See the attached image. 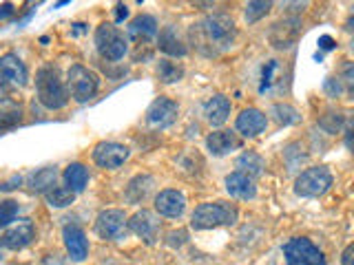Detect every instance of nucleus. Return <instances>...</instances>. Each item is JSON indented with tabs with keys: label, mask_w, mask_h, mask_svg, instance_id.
Instances as JSON below:
<instances>
[{
	"label": "nucleus",
	"mask_w": 354,
	"mask_h": 265,
	"mask_svg": "<svg viewBox=\"0 0 354 265\" xmlns=\"http://www.w3.org/2000/svg\"><path fill=\"white\" fill-rule=\"evenodd\" d=\"M36 93H38V102L49 108V110H60L69 104V93H66V86L60 80V73L55 66L47 64L40 66L36 73Z\"/></svg>",
	"instance_id": "f257e3e1"
},
{
	"label": "nucleus",
	"mask_w": 354,
	"mask_h": 265,
	"mask_svg": "<svg viewBox=\"0 0 354 265\" xmlns=\"http://www.w3.org/2000/svg\"><path fill=\"white\" fill-rule=\"evenodd\" d=\"M239 219L237 206L228 202H208L195 208L191 217V228L193 230H210L219 226H235Z\"/></svg>",
	"instance_id": "f03ea898"
},
{
	"label": "nucleus",
	"mask_w": 354,
	"mask_h": 265,
	"mask_svg": "<svg viewBox=\"0 0 354 265\" xmlns=\"http://www.w3.org/2000/svg\"><path fill=\"white\" fill-rule=\"evenodd\" d=\"M199 33L204 36V40L215 49H228L232 47L237 36L235 20L228 14H210L202 22H199Z\"/></svg>",
	"instance_id": "7ed1b4c3"
},
{
	"label": "nucleus",
	"mask_w": 354,
	"mask_h": 265,
	"mask_svg": "<svg viewBox=\"0 0 354 265\" xmlns=\"http://www.w3.org/2000/svg\"><path fill=\"white\" fill-rule=\"evenodd\" d=\"M95 49L109 62H118L124 58V53L129 49V40L115 25L111 22H102L95 29Z\"/></svg>",
	"instance_id": "20e7f679"
},
{
	"label": "nucleus",
	"mask_w": 354,
	"mask_h": 265,
	"mask_svg": "<svg viewBox=\"0 0 354 265\" xmlns=\"http://www.w3.org/2000/svg\"><path fill=\"white\" fill-rule=\"evenodd\" d=\"M332 181L335 179H332V173L326 166H313V168H306L297 177L295 193L299 197H321L332 188Z\"/></svg>",
	"instance_id": "39448f33"
},
{
	"label": "nucleus",
	"mask_w": 354,
	"mask_h": 265,
	"mask_svg": "<svg viewBox=\"0 0 354 265\" xmlns=\"http://www.w3.org/2000/svg\"><path fill=\"white\" fill-rule=\"evenodd\" d=\"M288 265H326V257L313 241L306 237H292L283 246Z\"/></svg>",
	"instance_id": "423d86ee"
},
{
	"label": "nucleus",
	"mask_w": 354,
	"mask_h": 265,
	"mask_svg": "<svg viewBox=\"0 0 354 265\" xmlns=\"http://www.w3.org/2000/svg\"><path fill=\"white\" fill-rule=\"evenodd\" d=\"M66 84H69L71 97L75 102H86L91 99L97 88H100V77L95 71L86 69L82 64H73L69 69V75H66Z\"/></svg>",
	"instance_id": "0eeeda50"
},
{
	"label": "nucleus",
	"mask_w": 354,
	"mask_h": 265,
	"mask_svg": "<svg viewBox=\"0 0 354 265\" xmlns=\"http://www.w3.org/2000/svg\"><path fill=\"white\" fill-rule=\"evenodd\" d=\"M29 80V71L16 53L0 55V88H20Z\"/></svg>",
	"instance_id": "6e6552de"
},
{
	"label": "nucleus",
	"mask_w": 354,
	"mask_h": 265,
	"mask_svg": "<svg viewBox=\"0 0 354 265\" xmlns=\"http://www.w3.org/2000/svg\"><path fill=\"white\" fill-rule=\"evenodd\" d=\"M177 115H180V104L171 97L160 95L147 110V124L153 130H164L175 124Z\"/></svg>",
	"instance_id": "1a4fd4ad"
},
{
	"label": "nucleus",
	"mask_w": 354,
	"mask_h": 265,
	"mask_svg": "<svg viewBox=\"0 0 354 265\" xmlns=\"http://www.w3.org/2000/svg\"><path fill=\"white\" fill-rule=\"evenodd\" d=\"M127 215L124 210H102L95 219V235L104 241H115L122 239L127 232Z\"/></svg>",
	"instance_id": "9d476101"
},
{
	"label": "nucleus",
	"mask_w": 354,
	"mask_h": 265,
	"mask_svg": "<svg viewBox=\"0 0 354 265\" xmlns=\"http://www.w3.org/2000/svg\"><path fill=\"white\" fill-rule=\"evenodd\" d=\"M36 239V226L31 219H18L0 235V246L7 250H22Z\"/></svg>",
	"instance_id": "9b49d317"
},
{
	"label": "nucleus",
	"mask_w": 354,
	"mask_h": 265,
	"mask_svg": "<svg viewBox=\"0 0 354 265\" xmlns=\"http://www.w3.org/2000/svg\"><path fill=\"white\" fill-rule=\"evenodd\" d=\"M160 226H162V221L155 217L151 210H144V208L138 210V213L127 221V228L133 235H138L147 246H155V241H158V235H160Z\"/></svg>",
	"instance_id": "f8f14e48"
},
{
	"label": "nucleus",
	"mask_w": 354,
	"mask_h": 265,
	"mask_svg": "<svg viewBox=\"0 0 354 265\" xmlns=\"http://www.w3.org/2000/svg\"><path fill=\"white\" fill-rule=\"evenodd\" d=\"M129 155H131V150L124 146V144L100 141L97 146L93 148V161L100 166V168L115 170V168H120V166L129 159Z\"/></svg>",
	"instance_id": "ddd939ff"
},
{
	"label": "nucleus",
	"mask_w": 354,
	"mask_h": 265,
	"mask_svg": "<svg viewBox=\"0 0 354 265\" xmlns=\"http://www.w3.org/2000/svg\"><path fill=\"white\" fill-rule=\"evenodd\" d=\"M62 239H64V248H66V254H69L71 261L80 263L88 257V239L80 226H75V224L64 226Z\"/></svg>",
	"instance_id": "4468645a"
},
{
	"label": "nucleus",
	"mask_w": 354,
	"mask_h": 265,
	"mask_svg": "<svg viewBox=\"0 0 354 265\" xmlns=\"http://www.w3.org/2000/svg\"><path fill=\"white\" fill-rule=\"evenodd\" d=\"M155 210H158V215L169 217V219L182 217L186 210L184 193L175 190V188H166V190H162L158 197H155Z\"/></svg>",
	"instance_id": "2eb2a0df"
},
{
	"label": "nucleus",
	"mask_w": 354,
	"mask_h": 265,
	"mask_svg": "<svg viewBox=\"0 0 354 265\" xmlns=\"http://www.w3.org/2000/svg\"><path fill=\"white\" fill-rule=\"evenodd\" d=\"M266 126H268V117L259 108H243L235 121V128L243 137H257L266 130Z\"/></svg>",
	"instance_id": "dca6fc26"
},
{
	"label": "nucleus",
	"mask_w": 354,
	"mask_h": 265,
	"mask_svg": "<svg viewBox=\"0 0 354 265\" xmlns=\"http://www.w3.org/2000/svg\"><path fill=\"white\" fill-rule=\"evenodd\" d=\"M241 146V139L237 137L235 130H215L206 137V148L215 157H224V155L232 153Z\"/></svg>",
	"instance_id": "f3484780"
},
{
	"label": "nucleus",
	"mask_w": 354,
	"mask_h": 265,
	"mask_svg": "<svg viewBox=\"0 0 354 265\" xmlns=\"http://www.w3.org/2000/svg\"><path fill=\"white\" fill-rule=\"evenodd\" d=\"M226 190L230 197L241 199V202H248V199L257 197V184H254L252 177L235 170L226 177Z\"/></svg>",
	"instance_id": "a211bd4d"
},
{
	"label": "nucleus",
	"mask_w": 354,
	"mask_h": 265,
	"mask_svg": "<svg viewBox=\"0 0 354 265\" xmlns=\"http://www.w3.org/2000/svg\"><path fill=\"white\" fill-rule=\"evenodd\" d=\"M158 20H155L153 16L149 14H140L138 18H133L131 20V25H129V38L133 42H138V44H147L151 42L155 36H158Z\"/></svg>",
	"instance_id": "6ab92c4d"
},
{
	"label": "nucleus",
	"mask_w": 354,
	"mask_h": 265,
	"mask_svg": "<svg viewBox=\"0 0 354 265\" xmlns=\"http://www.w3.org/2000/svg\"><path fill=\"white\" fill-rule=\"evenodd\" d=\"M299 31H301V27H299L297 18L277 22V25L272 27V31H270V40H272V44L277 49H290L292 44L297 42V38H299Z\"/></svg>",
	"instance_id": "aec40b11"
},
{
	"label": "nucleus",
	"mask_w": 354,
	"mask_h": 265,
	"mask_svg": "<svg viewBox=\"0 0 354 265\" xmlns=\"http://www.w3.org/2000/svg\"><path fill=\"white\" fill-rule=\"evenodd\" d=\"M158 49L166 55H173V58H184L188 53L184 40L180 38V33H177V27L169 25L160 31L158 36Z\"/></svg>",
	"instance_id": "412c9836"
},
{
	"label": "nucleus",
	"mask_w": 354,
	"mask_h": 265,
	"mask_svg": "<svg viewBox=\"0 0 354 265\" xmlns=\"http://www.w3.org/2000/svg\"><path fill=\"white\" fill-rule=\"evenodd\" d=\"M204 115H206L210 126L226 124V119L230 115V99L226 95H213L204 104Z\"/></svg>",
	"instance_id": "4be33fe9"
},
{
	"label": "nucleus",
	"mask_w": 354,
	"mask_h": 265,
	"mask_svg": "<svg viewBox=\"0 0 354 265\" xmlns=\"http://www.w3.org/2000/svg\"><path fill=\"white\" fill-rule=\"evenodd\" d=\"M64 184L75 195L82 193L84 188H86V184H88V170H86V166L80 164V161H73V164L66 166V170H64Z\"/></svg>",
	"instance_id": "5701e85b"
},
{
	"label": "nucleus",
	"mask_w": 354,
	"mask_h": 265,
	"mask_svg": "<svg viewBox=\"0 0 354 265\" xmlns=\"http://www.w3.org/2000/svg\"><path fill=\"white\" fill-rule=\"evenodd\" d=\"M237 168H239V173L248 175V177H252V179H254V177L263 175L266 161H263L261 155L252 153V150H243L239 157H237Z\"/></svg>",
	"instance_id": "b1692460"
},
{
	"label": "nucleus",
	"mask_w": 354,
	"mask_h": 265,
	"mask_svg": "<svg viewBox=\"0 0 354 265\" xmlns=\"http://www.w3.org/2000/svg\"><path fill=\"white\" fill-rule=\"evenodd\" d=\"M153 177L149 175H138V177H133L131 184L127 186V199H129V204H140L147 199V195L151 193V188H153Z\"/></svg>",
	"instance_id": "393cba45"
},
{
	"label": "nucleus",
	"mask_w": 354,
	"mask_h": 265,
	"mask_svg": "<svg viewBox=\"0 0 354 265\" xmlns=\"http://www.w3.org/2000/svg\"><path fill=\"white\" fill-rule=\"evenodd\" d=\"M55 177H58L55 166H44V168L36 170L29 177V188L33 193H47L49 188L55 186Z\"/></svg>",
	"instance_id": "a878e982"
},
{
	"label": "nucleus",
	"mask_w": 354,
	"mask_h": 265,
	"mask_svg": "<svg viewBox=\"0 0 354 265\" xmlns=\"http://www.w3.org/2000/svg\"><path fill=\"white\" fill-rule=\"evenodd\" d=\"M22 119V106L9 97L0 99V128H11L20 124Z\"/></svg>",
	"instance_id": "bb28decb"
},
{
	"label": "nucleus",
	"mask_w": 354,
	"mask_h": 265,
	"mask_svg": "<svg viewBox=\"0 0 354 265\" xmlns=\"http://www.w3.org/2000/svg\"><path fill=\"white\" fill-rule=\"evenodd\" d=\"M44 199H47V204L51 208H66L75 202V193L69 190L66 186H53L44 193Z\"/></svg>",
	"instance_id": "cd10ccee"
},
{
	"label": "nucleus",
	"mask_w": 354,
	"mask_h": 265,
	"mask_svg": "<svg viewBox=\"0 0 354 265\" xmlns=\"http://www.w3.org/2000/svg\"><path fill=\"white\" fill-rule=\"evenodd\" d=\"M158 77L164 84L180 82L184 77V66L180 62H173V60H160L158 62Z\"/></svg>",
	"instance_id": "c85d7f7f"
},
{
	"label": "nucleus",
	"mask_w": 354,
	"mask_h": 265,
	"mask_svg": "<svg viewBox=\"0 0 354 265\" xmlns=\"http://www.w3.org/2000/svg\"><path fill=\"white\" fill-rule=\"evenodd\" d=\"M270 115L274 117L277 124H281V126H290V124H299V121H301L299 110L290 104H272Z\"/></svg>",
	"instance_id": "c756f323"
},
{
	"label": "nucleus",
	"mask_w": 354,
	"mask_h": 265,
	"mask_svg": "<svg viewBox=\"0 0 354 265\" xmlns=\"http://www.w3.org/2000/svg\"><path fill=\"white\" fill-rule=\"evenodd\" d=\"M18 210H20V204L14 202V199H7V202L0 204V228H7L14 224L18 217Z\"/></svg>",
	"instance_id": "7c9ffc66"
},
{
	"label": "nucleus",
	"mask_w": 354,
	"mask_h": 265,
	"mask_svg": "<svg viewBox=\"0 0 354 265\" xmlns=\"http://www.w3.org/2000/svg\"><path fill=\"white\" fill-rule=\"evenodd\" d=\"M272 9V3H248L246 5V22L248 25H252V22L261 20L263 16H268V11Z\"/></svg>",
	"instance_id": "2f4dec72"
},
{
	"label": "nucleus",
	"mask_w": 354,
	"mask_h": 265,
	"mask_svg": "<svg viewBox=\"0 0 354 265\" xmlns=\"http://www.w3.org/2000/svg\"><path fill=\"white\" fill-rule=\"evenodd\" d=\"M279 69V64H277V60H268L263 64V69H261V84H259V91L266 93V91H270V86H272V77H274V71Z\"/></svg>",
	"instance_id": "473e14b6"
},
{
	"label": "nucleus",
	"mask_w": 354,
	"mask_h": 265,
	"mask_svg": "<svg viewBox=\"0 0 354 265\" xmlns=\"http://www.w3.org/2000/svg\"><path fill=\"white\" fill-rule=\"evenodd\" d=\"M326 91L330 95H339L341 93V82L335 80V77H328V80H326Z\"/></svg>",
	"instance_id": "72a5a7b5"
},
{
	"label": "nucleus",
	"mask_w": 354,
	"mask_h": 265,
	"mask_svg": "<svg viewBox=\"0 0 354 265\" xmlns=\"http://www.w3.org/2000/svg\"><path fill=\"white\" fill-rule=\"evenodd\" d=\"M14 5L11 3H5V5H0V20H7V18H11L14 16Z\"/></svg>",
	"instance_id": "f704fd0d"
},
{
	"label": "nucleus",
	"mask_w": 354,
	"mask_h": 265,
	"mask_svg": "<svg viewBox=\"0 0 354 265\" xmlns=\"http://www.w3.org/2000/svg\"><path fill=\"white\" fill-rule=\"evenodd\" d=\"M352 254H354V246H352V243H350V246L346 248V250H343V257H341V265H354L352 263Z\"/></svg>",
	"instance_id": "c9c22d12"
},
{
	"label": "nucleus",
	"mask_w": 354,
	"mask_h": 265,
	"mask_svg": "<svg viewBox=\"0 0 354 265\" xmlns=\"http://www.w3.org/2000/svg\"><path fill=\"white\" fill-rule=\"evenodd\" d=\"M319 47H321V49H326V51H330V49H335V47H337V42L332 40L330 36H321V38H319Z\"/></svg>",
	"instance_id": "e433bc0d"
},
{
	"label": "nucleus",
	"mask_w": 354,
	"mask_h": 265,
	"mask_svg": "<svg viewBox=\"0 0 354 265\" xmlns=\"http://www.w3.org/2000/svg\"><path fill=\"white\" fill-rule=\"evenodd\" d=\"M129 18V7L127 5H118L115 7V22H122Z\"/></svg>",
	"instance_id": "4c0bfd02"
},
{
	"label": "nucleus",
	"mask_w": 354,
	"mask_h": 265,
	"mask_svg": "<svg viewBox=\"0 0 354 265\" xmlns=\"http://www.w3.org/2000/svg\"><path fill=\"white\" fill-rule=\"evenodd\" d=\"M20 181H22V177H14V179H11V181H5V184H0V190H14V188H16V184L20 186Z\"/></svg>",
	"instance_id": "58836bf2"
}]
</instances>
